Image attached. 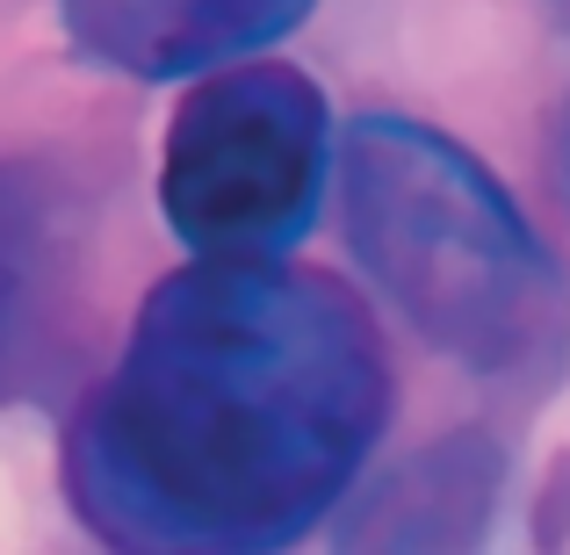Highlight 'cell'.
Here are the masks:
<instances>
[{"instance_id":"1","label":"cell","mask_w":570,"mask_h":555,"mask_svg":"<svg viewBox=\"0 0 570 555\" xmlns=\"http://www.w3.org/2000/svg\"><path fill=\"white\" fill-rule=\"evenodd\" d=\"M383 426L390 354L347 281L195 252L66 426V498L109 548L261 555L347 498Z\"/></svg>"},{"instance_id":"2","label":"cell","mask_w":570,"mask_h":555,"mask_svg":"<svg viewBox=\"0 0 570 555\" xmlns=\"http://www.w3.org/2000/svg\"><path fill=\"white\" fill-rule=\"evenodd\" d=\"M340 224L404 325L499 389H542L570 354V281L499 174L419 116H354Z\"/></svg>"},{"instance_id":"3","label":"cell","mask_w":570,"mask_h":555,"mask_svg":"<svg viewBox=\"0 0 570 555\" xmlns=\"http://www.w3.org/2000/svg\"><path fill=\"white\" fill-rule=\"evenodd\" d=\"M333 188V109L282 58L217 66L174 109L159 152V209L188 252L261 260L318 224Z\"/></svg>"},{"instance_id":"4","label":"cell","mask_w":570,"mask_h":555,"mask_svg":"<svg viewBox=\"0 0 570 555\" xmlns=\"http://www.w3.org/2000/svg\"><path fill=\"white\" fill-rule=\"evenodd\" d=\"M318 0H58L80 58L130 80H195L275 51Z\"/></svg>"},{"instance_id":"5","label":"cell","mask_w":570,"mask_h":555,"mask_svg":"<svg viewBox=\"0 0 570 555\" xmlns=\"http://www.w3.org/2000/svg\"><path fill=\"white\" fill-rule=\"evenodd\" d=\"M58 310H66V246L37 174L0 152V404L51 383Z\"/></svg>"},{"instance_id":"6","label":"cell","mask_w":570,"mask_h":555,"mask_svg":"<svg viewBox=\"0 0 570 555\" xmlns=\"http://www.w3.org/2000/svg\"><path fill=\"white\" fill-rule=\"evenodd\" d=\"M557 174H563V202H570V116H563V130H557Z\"/></svg>"}]
</instances>
